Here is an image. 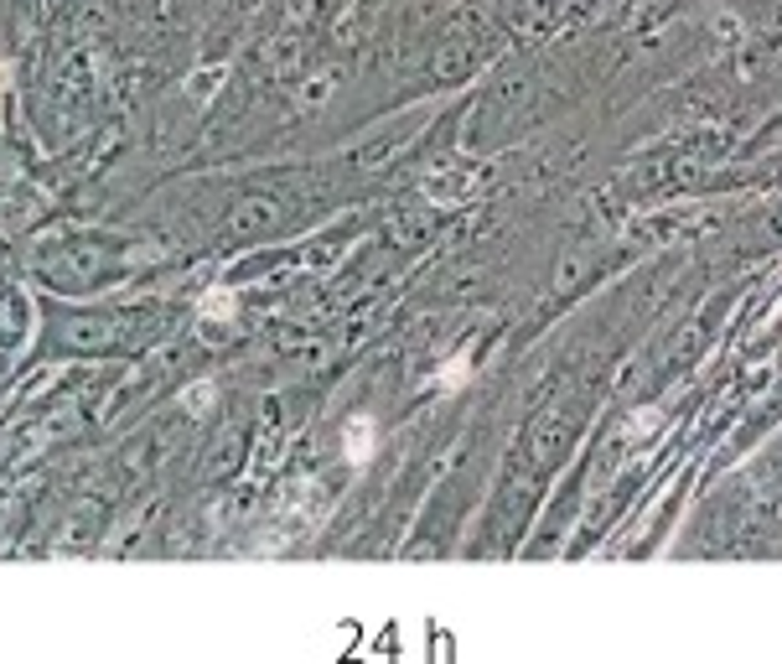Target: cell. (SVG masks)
I'll use <instances>...</instances> for the list:
<instances>
[{"label": "cell", "mask_w": 782, "mask_h": 664, "mask_svg": "<svg viewBox=\"0 0 782 664\" xmlns=\"http://www.w3.org/2000/svg\"><path fill=\"white\" fill-rule=\"evenodd\" d=\"M208 400H213V385H203V389H192L187 395V406H208Z\"/></svg>", "instance_id": "5b68a950"}, {"label": "cell", "mask_w": 782, "mask_h": 664, "mask_svg": "<svg viewBox=\"0 0 782 664\" xmlns=\"http://www.w3.org/2000/svg\"><path fill=\"white\" fill-rule=\"evenodd\" d=\"M466 379H472V353H456L441 364V379H435V389H462Z\"/></svg>", "instance_id": "7a4b0ae2"}, {"label": "cell", "mask_w": 782, "mask_h": 664, "mask_svg": "<svg viewBox=\"0 0 782 664\" xmlns=\"http://www.w3.org/2000/svg\"><path fill=\"white\" fill-rule=\"evenodd\" d=\"M342 452H348L352 468H363L368 457H373V421L368 416H352L348 431H342Z\"/></svg>", "instance_id": "6da1fadb"}, {"label": "cell", "mask_w": 782, "mask_h": 664, "mask_svg": "<svg viewBox=\"0 0 782 664\" xmlns=\"http://www.w3.org/2000/svg\"><path fill=\"white\" fill-rule=\"evenodd\" d=\"M234 307H239V301H234L228 291H213V296H203V317H234Z\"/></svg>", "instance_id": "3957f363"}, {"label": "cell", "mask_w": 782, "mask_h": 664, "mask_svg": "<svg viewBox=\"0 0 782 664\" xmlns=\"http://www.w3.org/2000/svg\"><path fill=\"white\" fill-rule=\"evenodd\" d=\"M658 416H663V410H658V406L638 410V416L627 421V437H648V431H658Z\"/></svg>", "instance_id": "277c9868"}]
</instances>
